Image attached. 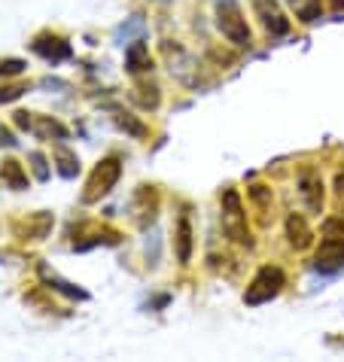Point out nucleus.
Segmentation results:
<instances>
[{
	"label": "nucleus",
	"mask_w": 344,
	"mask_h": 362,
	"mask_svg": "<svg viewBox=\"0 0 344 362\" xmlns=\"http://www.w3.org/2000/svg\"><path fill=\"white\" fill-rule=\"evenodd\" d=\"M219 210H222V231L229 240H235L238 247H253V235L247 226V214H244V201H241L238 189L226 186L219 192Z\"/></svg>",
	"instance_id": "nucleus-1"
},
{
	"label": "nucleus",
	"mask_w": 344,
	"mask_h": 362,
	"mask_svg": "<svg viewBox=\"0 0 344 362\" xmlns=\"http://www.w3.org/2000/svg\"><path fill=\"white\" fill-rule=\"evenodd\" d=\"M217 28L231 46H238V49L253 46V34L247 28V18L241 13L238 0H217Z\"/></svg>",
	"instance_id": "nucleus-2"
},
{
	"label": "nucleus",
	"mask_w": 344,
	"mask_h": 362,
	"mask_svg": "<svg viewBox=\"0 0 344 362\" xmlns=\"http://www.w3.org/2000/svg\"><path fill=\"white\" fill-rule=\"evenodd\" d=\"M119 177H122V162H119L116 156H107L104 162H98V165L92 168V174H88L83 201H86V204H95V201L107 198V195L116 189Z\"/></svg>",
	"instance_id": "nucleus-3"
},
{
	"label": "nucleus",
	"mask_w": 344,
	"mask_h": 362,
	"mask_svg": "<svg viewBox=\"0 0 344 362\" xmlns=\"http://www.w3.org/2000/svg\"><path fill=\"white\" fill-rule=\"evenodd\" d=\"M344 265V223L341 219H329L323 226V240L314 256V268L317 271H336Z\"/></svg>",
	"instance_id": "nucleus-4"
},
{
	"label": "nucleus",
	"mask_w": 344,
	"mask_h": 362,
	"mask_svg": "<svg viewBox=\"0 0 344 362\" xmlns=\"http://www.w3.org/2000/svg\"><path fill=\"white\" fill-rule=\"evenodd\" d=\"M283 286H287V277H283V271L277 265H265L256 271V277L250 280L247 293H244V305L256 308V305H265V301L277 298L283 293Z\"/></svg>",
	"instance_id": "nucleus-5"
},
{
	"label": "nucleus",
	"mask_w": 344,
	"mask_h": 362,
	"mask_svg": "<svg viewBox=\"0 0 344 362\" xmlns=\"http://www.w3.org/2000/svg\"><path fill=\"white\" fill-rule=\"evenodd\" d=\"M253 13H256L262 28L268 31V37H287L292 31V22L283 16L277 0H253Z\"/></svg>",
	"instance_id": "nucleus-6"
},
{
	"label": "nucleus",
	"mask_w": 344,
	"mask_h": 362,
	"mask_svg": "<svg viewBox=\"0 0 344 362\" xmlns=\"http://www.w3.org/2000/svg\"><path fill=\"white\" fill-rule=\"evenodd\" d=\"M299 192L302 198H305V207L311 210V214H323V198H326V192H323V180L317 170H302L299 174Z\"/></svg>",
	"instance_id": "nucleus-7"
},
{
	"label": "nucleus",
	"mask_w": 344,
	"mask_h": 362,
	"mask_svg": "<svg viewBox=\"0 0 344 362\" xmlns=\"http://www.w3.org/2000/svg\"><path fill=\"white\" fill-rule=\"evenodd\" d=\"M34 52H37V55H43L46 62L58 64V62H64V58H70V43H67V40H62V37H49V34H43V37H37V40H34Z\"/></svg>",
	"instance_id": "nucleus-8"
},
{
	"label": "nucleus",
	"mask_w": 344,
	"mask_h": 362,
	"mask_svg": "<svg viewBox=\"0 0 344 362\" xmlns=\"http://www.w3.org/2000/svg\"><path fill=\"white\" fill-rule=\"evenodd\" d=\"M287 240H289L292 250H299V253L314 244V231L308 228L305 216H299V214H289L287 216Z\"/></svg>",
	"instance_id": "nucleus-9"
},
{
	"label": "nucleus",
	"mask_w": 344,
	"mask_h": 362,
	"mask_svg": "<svg viewBox=\"0 0 344 362\" xmlns=\"http://www.w3.org/2000/svg\"><path fill=\"white\" fill-rule=\"evenodd\" d=\"M174 250H177V262L189 265L192 262V223L186 214H180L177 231H174Z\"/></svg>",
	"instance_id": "nucleus-10"
},
{
	"label": "nucleus",
	"mask_w": 344,
	"mask_h": 362,
	"mask_svg": "<svg viewBox=\"0 0 344 362\" xmlns=\"http://www.w3.org/2000/svg\"><path fill=\"white\" fill-rule=\"evenodd\" d=\"M153 67V58H149V46L144 40H134L125 52V70L128 74H144V70Z\"/></svg>",
	"instance_id": "nucleus-11"
},
{
	"label": "nucleus",
	"mask_w": 344,
	"mask_h": 362,
	"mask_svg": "<svg viewBox=\"0 0 344 362\" xmlns=\"http://www.w3.org/2000/svg\"><path fill=\"white\" fill-rule=\"evenodd\" d=\"M55 162H58V174L62 177H76V170H79V158L70 153V149H64V146H58L55 149Z\"/></svg>",
	"instance_id": "nucleus-12"
},
{
	"label": "nucleus",
	"mask_w": 344,
	"mask_h": 362,
	"mask_svg": "<svg viewBox=\"0 0 344 362\" xmlns=\"http://www.w3.org/2000/svg\"><path fill=\"white\" fill-rule=\"evenodd\" d=\"M292 9H296V16L302 18V22H317L320 13H323V6H320V0H289Z\"/></svg>",
	"instance_id": "nucleus-13"
},
{
	"label": "nucleus",
	"mask_w": 344,
	"mask_h": 362,
	"mask_svg": "<svg viewBox=\"0 0 344 362\" xmlns=\"http://www.w3.org/2000/svg\"><path fill=\"white\" fill-rule=\"evenodd\" d=\"M0 174H4V180L13 189H25L28 186V177H25V168L18 162H4V168H0Z\"/></svg>",
	"instance_id": "nucleus-14"
},
{
	"label": "nucleus",
	"mask_w": 344,
	"mask_h": 362,
	"mask_svg": "<svg viewBox=\"0 0 344 362\" xmlns=\"http://www.w3.org/2000/svg\"><path fill=\"white\" fill-rule=\"evenodd\" d=\"M247 195H250V201H253V207L259 210V214H265V210H271V189L268 186H262V183H256V186H250L247 189Z\"/></svg>",
	"instance_id": "nucleus-15"
},
{
	"label": "nucleus",
	"mask_w": 344,
	"mask_h": 362,
	"mask_svg": "<svg viewBox=\"0 0 344 362\" xmlns=\"http://www.w3.org/2000/svg\"><path fill=\"white\" fill-rule=\"evenodd\" d=\"M37 134L40 137H58V140H64L67 137V128L62 122H55V119H40V125H37Z\"/></svg>",
	"instance_id": "nucleus-16"
},
{
	"label": "nucleus",
	"mask_w": 344,
	"mask_h": 362,
	"mask_svg": "<svg viewBox=\"0 0 344 362\" xmlns=\"http://www.w3.org/2000/svg\"><path fill=\"white\" fill-rule=\"evenodd\" d=\"M116 125L119 128H125L128 134H134V137H147V128L137 122V119H131V116H122V113H116Z\"/></svg>",
	"instance_id": "nucleus-17"
},
{
	"label": "nucleus",
	"mask_w": 344,
	"mask_h": 362,
	"mask_svg": "<svg viewBox=\"0 0 344 362\" xmlns=\"http://www.w3.org/2000/svg\"><path fill=\"white\" fill-rule=\"evenodd\" d=\"M31 165H34V174L37 180H49V168H46V158L40 153H31Z\"/></svg>",
	"instance_id": "nucleus-18"
},
{
	"label": "nucleus",
	"mask_w": 344,
	"mask_h": 362,
	"mask_svg": "<svg viewBox=\"0 0 344 362\" xmlns=\"http://www.w3.org/2000/svg\"><path fill=\"white\" fill-rule=\"evenodd\" d=\"M336 201H338V207L344 210V170H338V177H336Z\"/></svg>",
	"instance_id": "nucleus-19"
},
{
	"label": "nucleus",
	"mask_w": 344,
	"mask_h": 362,
	"mask_svg": "<svg viewBox=\"0 0 344 362\" xmlns=\"http://www.w3.org/2000/svg\"><path fill=\"white\" fill-rule=\"evenodd\" d=\"M25 70V62H4L0 64V74H22Z\"/></svg>",
	"instance_id": "nucleus-20"
},
{
	"label": "nucleus",
	"mask_w": 344,
	"mask_h": 362,
	"mask_svg": "<svg viewBox=\"0 0 344 362\" xmlns=\"http://www.w3.org/2000/svg\"><path fill=\"white\" fill-rule=\"evenodd\" d=\"M25 88H6V92H0V100H16V98H22Z\"/></svg>",
	"instance_id": "nucleus-21"
},
{
	"label": "nucleus",
	"mask_w": 344,
	"mask_h": 362,
	"mask_svg": "<svg viewBox=\"0 0 344 362\" xmlns=\"http://www.w3.org/2000/svg\"><path fill=\"white\" fill-rule=\"evenodd\" d=\"M332 9H336V13H341V9H344V0H332Z\"/></svg>",
	"instance_id": "nucleus-22"
}]
</instances>
